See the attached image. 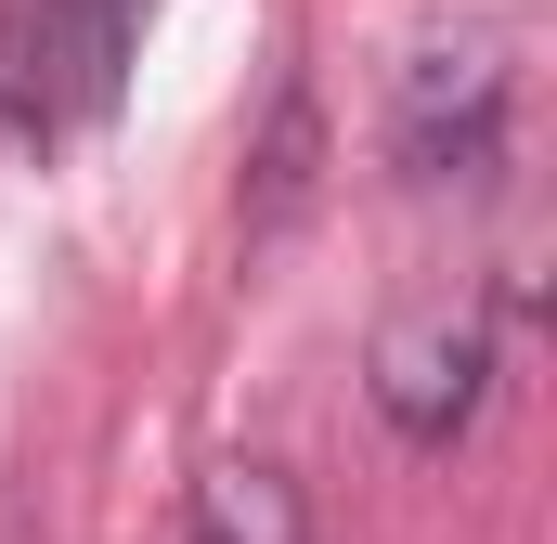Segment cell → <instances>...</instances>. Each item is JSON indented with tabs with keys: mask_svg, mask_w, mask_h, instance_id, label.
Masks as SVG:
<instances>
[{
	"mask_svg": "<svg viewBox=\"0 0 557 544\" xmlns=\"http://www.w3.org/2000/svg\"><path fill=\"white\" fill-rule=\"evenodd\" d=\"M0 544H26V532H13V506H0Z\"/></svg>",
	"mask_w": 557,
	"mask_h": 544,
	"instance_id": "8992f818",
	"label": "cell"
},
{
	"mask_svg": "<svg viewBox=\"0 0 557 544\" xmlns=\"http://www.w3.org/2000/svg\"><path fill=\"white\" fill-rule=\"evenodd\" d=\"M506 104H519V65H506L493 26L428 39L389 91V169L403 182H493L506 169Z\"/></svg>",
	"mask_w": 557,
	"mask_h": 544,
	"instance_id": "3957f363",
	"label": "cell"
},
{
	"mask_svg": "<svg viewBox=\"0 0 557 544\" xmlns=\"http://www.w3.org/2000/svg\"><path fill=\"white\" fill-rule=\"evenodd\" d=\"M182 544H311V506H298V480H285L273 454H221V467L195 480Z\"/></svg>",
	"mask_w": 557,
	"mask_h": 544,
	"instance_id": "277c9868",
	"label": "cell"
},
{
	"mask_svg": "<svg viewBox=\"0 0 557 544\" xmlns=\"http://www.w3.org/2000/svg\"><path fill=\"white\" fill-rule=\"evenodd\" d=\"M311 156H324V118H311V91L285 78V104H273V143H260V182H247V247H273L285 221L311 208Z\"/></svg>",
	"mask_w": 557,
	"mask_h": 544,
	"instance_id": "5b68a950",
	"label": "cell"
},
{
	"mask_svg": "<svg viewBox=\"0 0 557 544\" xmlns=\"http://www.w3.org/2000/svg\"><path fill=\"white\" fill-rule=\"evenodd\" d=\"M156 0H0V143H78L117 118Z\"/></svg>",
	"mask_w": 557,
	"mask_h": 544,
	"instance_id": "6da1fadb",
	"label": "cell"
},
{
	"mask_svg": "<svg viewBox=\"0 0 557 544\" xmlns=\"http://www.w3.org/2000/svg\"><path fill=\"white\" fill-rule=\"evenodd\" d=\"M376 415H389V441H416V454H454L480 403H493V298L480 285H441V298H403L389 324H376Z\"/></svg>",
	"mask_w": 557,
	"mask_h": 544,
	"instance_id": "7a4b0ae2",
	"label": "cell"
}]
</instances>
